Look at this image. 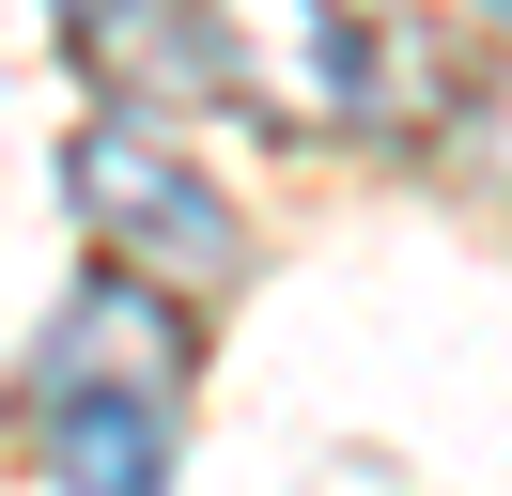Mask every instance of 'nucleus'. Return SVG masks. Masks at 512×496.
Instances as JSON below:
<instances>
[{
  "label": "nucleus",
  "instance_id": "f257e3e1",
  "mask_svg": "<svg viewBox=\"0 0 512 496\" xmlns=\"http://www.w3.org/2000/svg\"><path fill=\"white\" fill-rule=\"evenodd\" d=\"M16 419H32L47 481H78V496L171 481V419H187V310H171V279H140V264L78 279L47 310L32 372H16Z\"/></svg>",
  "mask_w": 512,
  "mask_h": 496
},
{
  "label": "nucleus",
  "instance_id": "f03ea898",
  "mask_svg": "<svg viewBox=\"0 0 512 496\" xmlns=\"http://www.w3.org/2000/svg\"><path fill=\"white\" fill-rule=\"evenodd\" d=\"M63 202H78V233L109 248V264H140V279H171V295H233L249 279V217L218 202V186L187 171V155L156 140V124H78V155H63Z\"/></svg>",
  "mask_w": 512,
  "mask_h": 496
},
{
  "label": "nucleus",
  "instance_id": "7ed1b4c3",
  "mask_svg": "<svg viewBox=\"0 0 512 496\" xmlns=\"http://www.w3.org/2000/svg\"><path fill=\"white\" fill-rule=\"evenodd\" d=\"M202 93L264 109L280 140H326V124H373V31L342 0H187Z\"/></svg>",
  "mask_w": 512,
  "mask_h": 496
},
{
  "label": "nucleus",
  "instance_id": "20e7f679",
  "mask_svg": "<svg viewBox=\"0 0 512 496\" xmlns=\"http://www.w3.org/2000/svg\"><path fill=\"white\" fill-rule=\"evenodd\" d=\"M78 47V78L109 93V109H171V93H202V47H187V0H47Z\"/></svg>",
  "mask_w": 512,
  "mask_h": 496
},
{
  "label": "nucleus",
  "instance_id": "39448f33",
  "mask_svg": "<svg viewBox=\"0 0 512 496\" xmlns=\"http://www.w3.org/2000/svg\"><path fill=\"white\" fill-rule=\"evenodd\" d=\"M466 31H497V47H512V0H466Z\"/></svg>",
  "mask_w": 512,
  "mask_h": 496
}]
</instances>
